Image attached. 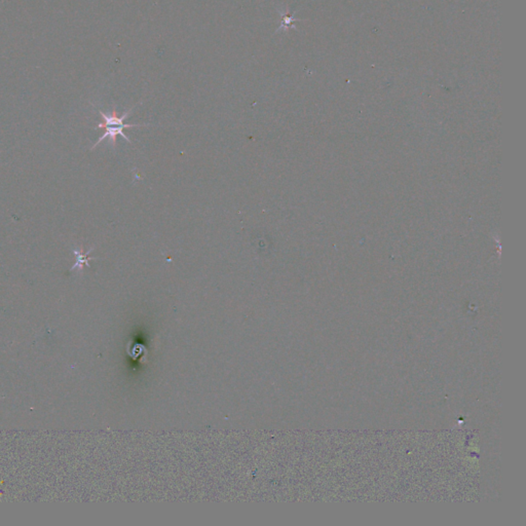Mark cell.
<instances>
[{
  "label": "cell",
  "mask_w": 526,
  "mask_h": 526,
  "mask_svg": "<svg viewBox=\"0 0 526 526\" xmlns=\"http://www.w3.org/2000/svg\"><path fill=\"white\" fill-rule=\"evenodd\" d=\"M134 108L130 109L129 111H126L125 113H123L121 117H120V115L118 114V111L117 109H115V107L113 108L111 114H106L104 113L103 111H99L100 115L102 120H103V122H101L97 125L96 129H105V127L107 126H112V125H122V126H132V127H138V126H145V125H148V124H125L123 123L124 120L129 117V115L132 113V110Z\"/></svg>",
  "instance_id": "1"
},
{
  "label": "cell",
  "mask_w": 526,
  "mask_h": 526,
  "mask_svg": "<svg viewBox=\"0 0 526 526\" xmlns=\"http://www.w3.org/2000/svg\"><path fill=\"white\" fill-rule=\"evenodd\" d=\"M130 127L132 126H122V125H112V126H107L105 127V133L102 135L99 140L96 142V144H94V146L92 147V149H95L102 141H103L104 139L108 138L110 140V142L112 144L113 147L117 146V142H118V136H121L123 139H125L127 142L131 143V140L129 139V137L125 136L124 133H123V129H130Z\"/></svg>",
  "instance_id": "2"
},
{
  "label": "cell",
  "mask_w": 526,
  "mask_h": 526,
  "mask_svg": "<svg viewBox=\"0 0 526 526\" xmlns=\"http://www.w3.org/2000/svg\"><path fill=\"white\" fill-rule=\"evenodd\" d=\"M93 250H94V248L89 249L86 253H83L82 250L74 249V250H73V254H74V256H75L76 261H75V263L73 264V266H72V268H71V271H76V269H78V271L81 272L82 269H83V266H84V265H86V266L88 267V266H89V261L95 259V258H92V257H88V255L92 253Z\"/></svg>",
  "instance_id": "3"
}]
</instances>
